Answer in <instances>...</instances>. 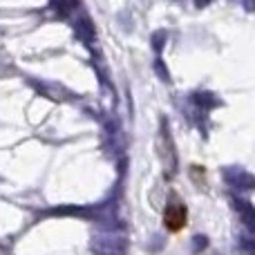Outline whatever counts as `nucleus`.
Segmentation results:
<instances>
[{"instance_id":"f257e3e1","label":"nucleus","mask_w":255,"mask_h":255,"mask_svg":"<svg viewBox=\"0 0 255 255\" xmlns=\"http://www.w3.org/2000/svg\"><path fill=\"white\" fill-rule=\"evenodd\" d=\"M186 224H188V208L184 204L175 202L170 206H166V211H163V226L170 233H179L181 229H186Z\"/></svg>"}]
</instances>
